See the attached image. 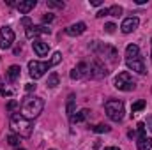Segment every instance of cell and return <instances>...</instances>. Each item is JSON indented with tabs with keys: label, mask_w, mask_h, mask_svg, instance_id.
Here are the masks:
<instances>
[{
	"label": "cell",
	"mask_w": 152,
	"mask_h": 150,
	"mask_svg": "<svg viewBox=\"0 0 152 150\" xmlns=\"http://www.w3.org/2000/svg\"><path fill=\"white\" fill-rule=\"evenodd\" d=\"M104 150H120V149H118V147H106Z\"/></svg>",
	"instance_id": "37"
},
{
	"label": "cell",
	"mask_w": 152,
	"mask_h": 150,
	"mask_svg": "<svg viewBox=\"0 0 152 150\" xmlns=\"http://www.w3.org/2000/svg\"><path fill=\"white\" fill-rule=\"evenodd\" d=\"M0 94H2V95H5V97H11V95H12V92H11V90H7V88H2V90H0Z\"/></svg>",
	"instance_id": "33"
},
{
	"label": "cell",
	"mask_w": 152,
	"mask_h": 150,
	"mask_svg": "<svg viewBox=\"0 0 152 150\" xmlns=\"http://www.w3.org/2000/svg\"><path fill=\"white\" fill-rule=\"evenodd\" d=\"M122 14V7L120 5H112L108 7V16H120Z\"/></svg>",
	"instance_id": "25"
},
{
	"label": "cell",
	"mask_w": 152,
	"mask_h": 150,
	"mask_svg": "<svg viewBox=\"0 0 152 150\" xmlns=\"http://www.w3.org/2000/svg\"><path fill=\"white\" fill-rule=\"evenodd\" d=\"M138 25H140V20H138L136 16H129V18H126V20L122 21L120 30H122L124 34H131V32H134V30L138 28Z\"/></svg>",
	"instance_id": "10"
},
{
	"label": "cell",
	"mask_w": 152,
	"mask_h": 150,
	"mask_svg": "<svg viewBox=\"0 0 152 150\" xmlns=\"http://www.w3.org/2000/svg\"><path fill=\"white\" fill-rule=\"evenodd\" d=\"M90 76H92V78H97V79L108 76V69L104 67V64H103L99 58L92 60V64H90Z\"/></svg>",
	"instance_id": "8"
},
{
	"label": "cell",
	"mask_w": 152,
	"mask_h": 150,
	"mask_svg": "<svg viewBox=\"0 0 152 150\" xmlns=\"http://www.w3.org/2000/svg\"><path fill=\"white\" fill-rule=\"evenodd\" d=\"M145 106H147V103H145L143 99H140V101L133 103V106H131V113H138V111H142V110H143Z\"/></svg>",
	"instance_id": "21"
},
{
	"label": "cell",
	"mask_w": 152,
	"mask_h": 150,
	"mask_svg": "<svg viewBox=\"0 0 152 150\" xmlns=\"http://www.w3.org/2000/svg\"><path fill=\"white\" fill-rule=\"evenodd\" d=\"M42 20H44V21H51V20H53V14H44Z\"/></svg>",
	"instance_id": "35"
},
{
	"label": "cell",
	"mask_w": 152,
	"mask_h": 150,
	"mask_svg": "<svg viewBox=\"0 0 152 150\" xmlns=\"http://www.w3.org/2000/svg\"><path fill=\"white\" fill-rule=\"evenodd\" d=\"M51 30L48 28V27H44V25H37V27H28L27 30H25V36L28 39H34L36 41V37H39V36H44V34H50Z\"/></svg>",
	"instance_id": "11"
},
{
	"label": "cell",
	"mask_w": 152,
	"mask_h": 150,
	"mask_svg": "<svg viewBox=\"0 0 152 150\" xmlns=\"http://www.w3.org/2000/svg\"><path fill=\"white\" fill-rule=\"evenodd\" d=\"M12 42H14V30L11 27H2L0 28V48L7 50L12 46Z\"/></svg>",
	"instance_id": "7"
},
{
	"label": "cell",
	"mask_w": 152,
	"mask_h": 150,
	"mask_svg": "<svg viewBox=\"0 0 152 150\" xmlns=\"http://www.w3.org/2000/svg\"><path fill=\"white\" fill-rule=\"evenodd\" d=\"M90 4H92V5H101V0H92Z\"/></svg>",
	"instance_id": "36"
},
{
	"label": "cell",
	"mask_w": 152,
	"mask_h": 150,
	"mask_svg": "<svg viewBox=\"0 0 152 150\" xmlns=\"http://www.w3.org/2000/svg\"><path fill=\"white\" fill-rule=\"evenodd\" d=\"M104 110H106L108 118L113 120V122H120V120L124 118V103L118 101V99H110V101H106Z\"/></svg>",
	"instance_id": "4"
},
{
	"label": "cell",
	"mask_w": 152,
	"mask_h": 150,
	"mask_svg": "<svg viewBox=\"0 0 152 150\" xmlns=\"http://www.w3.org/2000/svg\"><path fill=\"white\" fill-rule=\"evenodd\" d=\"M32 46H34V51H36L37 57H44V55H48V51H50L48 42H44V41H41V39H36V41L32 42Z\"/></svg>",
	"instance_id": "14"
},
{
	"label": "cell",
	"mask_w": 152,
	"mask_h": 150,
	"mask_svg": "<svg viewBox=\"0 0 152 150\" xmlns=\"http://www.w3.org/2000/svg\"><path fill=\"white\" fill-rule=\"evenodd\" d=\"M16 150H25V149H16Z\"/></svg>",
	"instance_id": "40"
},
{
	"label": "cell",
	"mask_w": 152,
	"mask_h": 150,
	"mask_svg": "<svg viewBox=\"0 0 152 150\" xmlns=\"http://www.w3.org/2000/svg\"><path fill=\"white\" fill-rule=\"evenodd\" d=\"M151 48H152V39H151ZM151 55H152V50H151Z\"/></svg>",
	"instance_id": "39"
},
{
	"label": "cell",
	"mask_w": 152,
	"mask_h": 150,
	"mask_svg": "<svg viewBox=\"0 0 152 150\" xmlns=\"http://www.w3.org/2000/svg\"><path fill=\"white\" fill-rule=\"evenodd\" d=\"M25 90H27V92H34V90H36V85H34V83H27Z\"/></svg>",
	"instance_id": "32"
},
{
	"label": "cell",
	"mask_w": 152,
	"mask_h": 150,
	"mask_svg": "<svg viewBox=\"0 0 152 150\" xmlns=\"http://www.w3.org/2000/svg\"><path fill=\"white\" fill-rule=\"evenodd\" d=\"M136 147H138V150H151V149H152V138H149L147 134H143V136H138Z\"/></svg>",
	"instance_id": "16"
},
{
	"label": "cell",
	"mask_w": 152,
	"mask_h": 150,
	"mask_svg": "<svg viewBox=\"0 0 152 150\" xmlns=\"http://www.w3.org/2000/svg\"><path fill=\"white\" fill-rule=\"evenodd\" d=\"M92 131H94V133H110V125H106V124H97V125L92 127Z\"/></svg>",
	"instance_id": "24"
},
{
	"label": "cell",
	"mask_w": 152,
	"mask_h": 150,
	"mask_svg": "<svg viewBox=\"0 0 152 150\" xmlns=\"http://www.w3.org/2000/svg\"><path fill=\"white\" fill-rule=\"evenodd\" d=\"M36 0H25V2H20V4H16V7H18V11L21 12V14H28L34 7H36Z\"/></svg>",
	"instance_id": "15"
},
{
	"label": "cell",
	"mask_w": 152,
	"mask_h": 150,
	"mask_svg": "<svg viewBox=\"0 0 152 150\" xmlns=\"http://www.w3.org/2000/svg\"><path fill=\"white\" fill-rule=\"evenodd\" d=\"M149 127H151V131H152V117L149 118Z\"/></svg>",
	"instance_id": "38"
},
{
	"label": "cell",
	"mask_w": 152,
	"mask_h": 150,
	"mask_svg": "<svg viewBox=\"0 0 152 150\" xmlns=\"http://www.w3.org/2000/svg\"><path fill=\"white\" fill-rule=\"evenodd\" d=\"M140 57V48L136 44H129L126 48V60H133V58H138Z\"/></svg>",
	"instance_id": "18"
},
{
	"label": "cell",
	"mask_w": 152,
	"mask_h": 150,
	"mask_svg": "<svg viewBox=\"0 0 152 150\" xmlns=\"http://www.w3.org/2000/svg\"><path fill=\"white\" fill-rule=\"evenodd\" d=\"M50 150H57V149H50Z\"/></svg>",
	"instance_id": "41"
},
{
	"label": "cell",
	"mask_w": 152,
	"mask_h": 150,
	"mask_svg": "<svg viewBox=\"0 0 152 150\" xmlns=\"http://www.w3.org/2000/svg\"><path fill=\"white\" fill-rule=\"evenodd\" d=\"M20 74H21V69H20V66H11V67L7 69V79H9L11 83L18 81Z\"/></svg>",
	"instance_id": "19"
},
{
	"label": "cell",
	"mask_w": 152,
	"mask_h": 150,
	"mask_svg": "<svg viewBox=\"0 0 152 150\" xmlns=\"http://www.w3.org/2000/svg\"><path fill=\"white\" fill-rule=\"evenodd\" d=\"M113 85H115V88L124 90V92H131V90L136 88V81L133 79V76L129 74L127 71H122V73H118L115 76Z\"/></svg>",
	"instance_id": "5"
},
{
	"label": "cell",
	"mask_w": 152,
	"mask_h": 150,
	"mask_svg": "<svg viewBox=\"0 0 152 150\" xmlns=\"http://www.w3.org/2000/svg\"><path fill=\"white\" fill-rule=\"evenodd\" d=\"M18 106H20V103H18V101H11V103L7 104V110H9V111H12V110H16Z\"/></svg>",
	"instance_id": "29"
},
{
	"label": "cell",
	"mask_w": 152,
	"mask_h": 150,
	"mask_svg": "<svg viewBox=\"0 0 152 150\" xmlns=\"http://www.w3.org/2000/svg\"><path fill=\"white\" fill-rule=\"evenodd\" d=\"M51 67L50 62H39V60H30L28 62V74L34 79H39L46 74V71Z\"/></svg>",
	"instance_id": "6"
},
{
	"label": "cell",
	"mask_w": 152,
	"mask_h": 150,
	"mask_svg": "<svg viewBox=\"0 0 152 150\" xmlns=\"http://www.w3.org/2000/svg\"><path fill=\"white\" fill-rule=\"evenodd\" d=\"M60 60H62V53H60V51L53 53V57H51V60H50L51 67H53V66H57V64H60Z\"/></svg>",
	"instance_id": "26"
},
{
	"label": "cell",
	"mask_w": 152,
	"mask_h": 150,
	"mask_svg": "<svg viewBox=\"0 0 152 150\" xmlns=\"http://www.w3.org/2000/svg\"><path fill=\"white\" fill-rule=\"evenodd\" d=\"M90 50L97 55V57H101V58H106L108 62H117V57H118V53H117V50H115L113 46H110V44H104V42H99V41H92L90 42Z\"/></svg>",
	"instance_id": "3"
},
{
	"label": "cell",
	"mask_w": 152,
	"mask_h": 150,
	"mask_svg": "<svg viewBox=\"0 0 152 150\" xmlns=\"http://www.w3.org/2000/svg\"><path fill=\"white\" fill-rule=\"evenodd\" d=\"M115 28H117V27H115L113 23H106V25H104V30H106L108 34H113V32H115Z\"/></svg>",
	"instance_id": "28"
},
{
	"label": "cell",
	"mask_w": 152,
	"mask_h": 150,
	"mask_svg": "<svg viewBox=\"0 0 152 150\" xmlns=\"http://www.w3.org/2000/svg\"><path fill=\"white\" fill-rule=\"evenodd\" d=\"M20 141H21V140H20V136H18V134H14V133L7 136V143H9L11 147H20Z\"/></svg>",
	"instance_id": "23"
},
{
	"label": "cell",
	"mask_w": 152,
	"mask_h": 150,
	"mask_svg": "<svg viewBox=\"0 0 152 150\" xmlns=\"http://www.w3.org/2000/svg\"><path fill=\"white\" fill-rule=\"evenodd\" d=\"M88 117H90V110H87V108H85V110H81V111H78V113L75 111V115H73V117H69V118H71V122H73V124H80V122H85Z\"/></svg>",
	"instance_id": "17"
},
{
	"label": "cell",
	"mask_w": 152,
	"mask_h": 150,
	"mask_svg": "<svg viewBox=\"0 0 152 150\" xmlns=\"http://www.w3.org/2000/svg\"><path fill=\"white\" fill-rule=\"evenodd\" d=\"M69 76H71V79H81V78H87V76H90V66H88L87 62H80L75 69L71 71V74Z\"/></svg>",
	"instance_id": "9"
},
{
	"label": "cell",
	"mask_w": 152,
	"mask_h": 150,
	"mask_svg": "<svg viewBox=\"0 0 152 150\" xmlns=\"http://www.w3.org/2000/svg\"><path fill=\"white\" fill-rule=\"evenodd\" d=\"M48 7H57V9H64V2H55V0H48Z\"/></svg>",
	"instance_id": "27"
},
{
	"label": "cell",
	"mask_w": 152,
	"mask_h": 150,
	"mask_svg": "<svg viewBox=\"0 0 152 150\" xmlns=\"http://www.w3.org/2000/svg\"><path fill=\"white\" fill-rule=\"evenodd\" d=\"M21 23H23V25H25L27 28H28V27H32V21H30L28 18H23V20H21Z\"/></svg>",
	"instance_id": "34"
},
{
	"label": "cell",
	"mask_w": 152,
	"mask_h": 150,
	"mask_svg": "<svg viewBox=\"0 0 152 150\" xmlns=\"http://www.w3.org/2000/svg\"><path fill=\"white\" fill-rule=\"evenodd\" d=\"M50 88H55L57 85H58V74L57 73H51V74L48 76V83H46Z\"/></svg>",
	"instance_id": "22"
},
{
	"label": "cell",
	"mask_w": 152,
	"mask_h": 150,
	"mask_svg": "<svg viewBox=\"0 0 152 150\" xmlns=\"http://www.w3.org/2000/svg\"><path fill=\"white\" fill-rule=\"evenodd\" d=\"M126 66H127L131 71L138 73V74H145V73H147V69H145V64H143V58H142V57L133 58V60H126Z\"/></svg>",
	"instance_id": "12"
},
{
	"label": "cell",
	"mask_w": 152,
	"mask_h": 150,
	"mask_svg": "<svg viewBox=\"0 0 152 150\" xmlns=\"http://www.w3.org/2000/svg\"><path fill=\"white\" fill-rule=\"evenodd\" d=\"M75 104H76V95L75 94H69V97H67V104H66V113H67L69 117L75 115Z\"/></svg>",
	"instance_id": "20"
},
{
	"label": "cell",
	"mask_w": 152,
	"mask_h": 150,
	"mask_svg": "<svg viewBox=\"0 0 152 150\" xmlns=\"http://www.w3.org/2000/svg\"><path fill=\"white\" fill-rule=\"evenodd\" d=\"M42 110H44V101H42V97H37V95H28L21 103V115L30 120L39 117Z\"/></svg>",
	"instance_id": "2"
},
{
	"label": "cell",
	"mask_w": 152,
	"mask_h": 150,
	"mask_svg": "<svg viewBox=\"0 0 152 150\" xmlns=\"http://www.w3.org/2000/svg\"><path fill=\"white\" fill-rule=\"evenodd\" d=\"M136 127H138V136H143V134H145V124H143V122H140Z\"/></svg>",
	"instance_id": "30"
},
{
	"label": "cell",
	"mask_w": 152,
	"mask_h": 150,
	"mask_svg": "<svg viewBox=\"0 0 152 150\" xmlns=\"http://www.w3.org/2000/svg\"><path fill=\"white\" fill-rule=\"evenodd\" d=\"M97 18H103V16H108V7H104V9H101L97 14H96Z\"/></svg>",
	"instance_id": "31"
},
{
	"label": "cell",
	"mask_w": 152,
	"mask_h": 150,
	"mask_svg": "<svg viewBox=\"0 0 152 150\" xmlns=\"http://www.w3.org/2000/svg\"><path fill=\"white\" fill-rule=\"evenodd\" d=\"M9 125L12 129L14 134H18L20 138H30L32 136V131H34V122L27 117H23L21 113H12L11 115V120H9Z\"/></svg>",
	"instance_id": "1"
},
{
	"label": "cell",
	"mask_w": 152,
	"mask_h": 150,
	"mask_svg": "<svg viewBox=\"0 0 152 150\" xmlns=\"http://www.w3.org/2000/svg\"><path fill=\"white\" fill-rule=\"evenodd\" d=\"M85 30H87V25L83 21H78V23H73V25H69L66 28V34L71 36V37H76V36H81Z\"/></svg>",
	"instance_id": "13"
}]
</instances>
